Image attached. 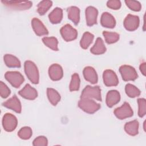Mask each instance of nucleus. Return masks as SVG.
Here are the masks:
<instances>
[{"label": "nucleus", "mask_w": 146, "mask_h": 146, "mask_svg": "<svg viewBox=\"0 0 146 146\" xmlns=\"http://www.w3.org/2000/svg\"><path fill=\"white\" fill-rule=\"evenodd\" d=\"M139 110L138 115L139 117H143L146 113V100L144 98H140L137 100Z\"/></svg>", "instance_id": "obj_33"}, {"label": "nucleus", "mask_w": 146, "mask_h": 146, "mask_svg": "<svg viewBox=\"0 0 146 146\" xmlns=\"http://www.w3.org/2000/svg\"><path fill=\"white\" fill-rule=\"evenodd\" d=\"M31 25L35 33L37 35L42 36L48 34V30L39 19L34 18L31 21Z\"/></svg>", "instance_id": "obj_14"}, {"label": "nucleus", "mask_w": 146, "mask_h": 146, "mask_svg": "<svg viewBox=\"0 0 146 146\" xmlns=\"http://www.w3.org/2000/svg\"><path fill=\"white\" fill-rule=\"evenodd\" d=\"M2 105L6 108L14 111L17 113H21V112L22 107L21 102L15 95L13 96L7 101L3 102L2 103Z\"/></svg>", "instance_id": "obj_15"}, {"label": "nucleus", "mask_w": 146, "mask_h": 146, "mask_svg": "<svg viewBox=\"0 0 146 146\" xmlns=\"http://www.w3.org/2000/svg\"><path fill=\"white\" fill-rule=\"evenodd\" d=\"M18 94L22 97L29 100H34L38 95L36 90L29 84H26V86L18 92Z\"/></svg>", "instance_id": "obj_13"}, {"label": "nucleus", "mask_w": 146, "mask_h": 146, "mask_svg": "<svg viewBox=\"0 0 146 146\" xmlns=\"http://www.w3.org/2000/svg\"><path fill=\"white\" fill-rule=\"evenodd\" d=\"M103 35L105 38L106 42L108 44H112L116 42L119 39V34L114 32L103 31Z\"/></svg>", "instance_id": "obj_30"}, {"label": "nucleus", "mask_w": 146, "mask_h": 146, "mask_svg": "<svg viewBox=\"0 0 146 146\" xmlns=\"http://www.w3.org/2000/svg\"><path fill=\"white\" fill-rule=\"evenodd\" d=\"M103 82L107 87L116 86L119 83L118 78L114 71L111 70H106L103 75Z\"/></svg>", "instance_id": "obj_10"}, {"label": "nucleus", "mask_w": 146, "mask_h": 146, "mask_svg": "<svg viewBox=\"0 0 146 146\" xmlns=\"http://www.w3.org/2000/svg\"><path fill=\"white\" fill-rule=\"evenodd\" d=\"M125 132L129 135L135 136L138 133L139 122L135 120L127 123L124 125Z\"/></svg>", "instance_id": "obj_23"}, {"label": "nucleus", "mask_w": 146, "mask_h": 146, "mask_svg": "<svg viewBox=\"0 0 146 146\" xmlns=\"http://www.w3.org/2000/svg\"><path fill=\"white\" fill-rule=\"evenodd\" d=\"M60 31L62 38L67 42L75 39L78 35V32L76 30L73 28L69 24H67L63 26L61 28Z\"/></svg>", "instance_id": "obj_9"}, {"label": "nucleus", "mask_w": 146, "mask_h": 146, "mask_svg": "<svg viewBox=\"0 0 146 146\" xmlns=\"http://www.w3.org/2000/svg\"><path fill=\"white\" fill-rule=\"evenodd\" d=\"M125 91L127 95L130 98H135L140 95V90L136 86L129 83L125 86Z\"/></svg>", "instance_id": "obj_29"}, {"label": "nucleus", "mask_w": 146, "mask_h": 146, "mask_svg": "<svg viewBox=\"0 0 146 146\" xmlns=\"http://www.w3.org/2000/svg\"><path fill=\"white\" fill-rule=\"evenodd\" d=\"M18 123L16 117L9 113L5 114L2 119V125L4 129L7 132L14 131L17 127Z\"/></svg>", "instance_id": "obj_8"}, {"label": "nucleus", "mask_w": 146, "mask_h": 146, "mask_svg": "<svg viewBox=\"0 0 146 146\" xmlns=\"http://www.w3.org/2000/svg\"><path fill=\"white\" fill-rule=\"evenodd\" d=\"M25 71L29 79L34 84H38L39 82V75L37 67L34 62L27 60L25 63Z\"/></svg>", "instance_id": "obj_1"}, {"label": "nucleus", "mask_w": 146, "mask_h": 146, "mask_svg": "<svg viewBox=\"0 0 146 146\" xmlns=\"http://www.w3.org/2000/svg\"><path fill=\"white\" fill-rule=\"evenodd\" d=\"M52 2L51 1H40L37 6V11L40 15H44L51 7Z\"/></svg>", "instance_id": "obj_27"}, {"label": "nucleus", "mask_w": 146, "mask_h": 146, "mask_svg": "<svg viewBox=\"0 0 146 146\" xmlns=\"http://www.w3.org/2000/svg\"><path fill=\"white\" fill-rule=\"evenodd\" d=\"M48 144V141L46 137L40 136L34 139L33 145L34 146H46Z\"/></svg>", "instance_id": "obj_35"}, {"label": "nucleus", "mask_w": 146, "mask_h": 146, "mask_svg": "<svg viewBox=\"0 0 146 146\" xmlns=\"http://www.w3.org/2000/svg\"><path fill=\"white\" fill-rule=\"evenodd\" d=\"M0 94L3 98L8 97L10 94V89L3 82H0Z\"/></svg>", "instance_id": "obj_36"}, {"label": "nucleus", "mask_w": 146, "mask_h": 146, "mask_svg": "<svg viewBox=\"0 0 146 146\" xmlns=\"http://www.w3.org/2000/svg\"><path fill=\"white\" fill-rule=\"evenodd\" d=\"M113 112L115 115L120 120L131 117L133 115L131 106L127 102H125L121 107L116 108Z\"/></svg>", "instance_id": "obj_7"}, {"label": "nucleus", "mask_w": 146, "mask_h": 146, "mask_svg": "<svg viewBox=\"0 0 146 146\" xmlns=\"http://www.w3.org/2000/svg\"><path fill=\"white\" fill-rule=\"evenodd\" d=\"M2 3L7 7L15 10H25L30 9L33 3L31 1H1Z\"/></svg>", "instance_id": "obj_4"}, {"label": "nucleus", "mask_w": 146, "mask_h": 146, "mask_svg": "<svg viewBox=\"0 0 146 146\" xmlns=\"http://www.w3.org/2000/svg\"><path fill=\"white\" fill-rule=\"evenodd\" d=\"M80 98L94 99L98 101H102L101 90L99 86H87L83 90Z\"/></svg>", "instance_id": "obj_3"}, {"label": "nucleus", "mask_w": 146, "mask_h": 146, "mask_svg": "<svg viewBox=\"0 0 146 146\" xmlns=\"http://www.w3.org/2000/svg\"><path fill=\"white\" fill-rule=\"evenodd\" d=\"M140 70L141 72L143 74V75H145V71H146V63L145 62L141 63L140 66Z\"/></svg>", "instance_id": "obj_38"}, {"label": "nucleus", "mask_w": 146, "mask_h": 146, "mask_svg": "<svg viewBox=\"0 0 146 146\" xmlns=\"http://www.w3.org/2000/svg\"><path fill=\"white\" fill-rule=\"evenodd\" d=\"M48 74L52 80H59L63 77V69L60 65L53 64L49 67Z\"/></svg>", "instance_id": "obj_16"}, {"label": "nucleus", "mask_w": 146, "mask_h": 146, "mask_svg": "<svg viewBox=\"0 0 146 146\" xmlns=\"http://www.w3.org/2000/svg\"><path fill=\"white\" fill-rule=\"evenodd\" d=\"M100 22L102 25L107 28H113L116 25V21L114 17L109 13L104 12L101 17Z\"/></svg>", "instance_id": "obj_17"}, {"label": "nucleus", "mask_w": 146, "mask_h": 146, "mask_svg": "<svg viewBox=\"0 0 146 146\" xmlns=\"http://www.w3.org/2000/svg\"><path fill=\"white\" fill-rule=\"evenodd\" d=\"M32 130L29 127H24L22 128L18 132V136L24 140L29 139L32 136Z\"/></svg>", "instance_id": "obj_32"}, {"label": "nucleus", "mask_w": 146, "mask_h": 146, "mask_svg": "<svg viewBox=\"0 0 146 146\" xmlns=\"http://www.w3.org/2000/svg\"><path fill=\"white\" fill-rule=\"evenodd\" d=\"M79 107L88 113H94L100 108V105L91 99L80 98L78 103Z\"/></svg>", "instance_id": "obj_2"}, {"label": "nucleus", "mask_w": 146, "mask_h": 146, "mask_svg": "<svg viewBox=\"0 0 146 146\" xmlns=\"http://www.w3.org/2000/svg\"><path fill=\"white\" fill-rule=\"evenodd\" d=\"M120 99L119 92L116 90H111L108 92L106 96V104L108 107H112L116 104Z\"/></svg>", "instance_id": "obj_18"}, {"label": "nucleus", "mask_w": 146, "mask_h": 146, "mask_svg": "<svg viewBox=\"0 0 146 146\" xmlns=\"http://www.w3.org/2000/svg\"><path fill=\"white\" fill-rule=\"evenodd\" d=\"M119 71L124 81L135 80L138 76L135 69L131 66L123 65L120 67Z\"/></svg>", "instance_id": "obj_6"}, {"label": "nucleus", "mask_w": 146, "mask_h": 146, "mask_svg": "<svg viewBox=\"0 0 146 146\" xmlns=\"http://www.w3.org/2000/svg\"><path fill=\"white\" fill-rule=\"evenodd\" d=\"M106 51V47L102 38H98L95 44L91 48V52L95 55H100L104 53Z\"/></svg>", "instance_id": "obj_20"}, {"label": "nucleus", "mask_w": 146, "mask_h": 146, "mask_svg": "<svg viewBox=\"0 0 146 146\" xmlns=\"http://www.w3.org/2000/svg\"><path fill=\"white\" fill-rule=\"evenodd\" d=\"M80 78L78 74L75 73L72 75L71 80L70 84V90L75 91L79 90L80 87Z\"/></svg>", "instance_id": "obj_31"}, {"label": "nucleus", "mask_w": 146, "mask_h": 146, "mask_svg": "<svg viewBox=\"0 0 146 146\" xmlns=\"http://www.w3.org/2000/svg\"><path fill=\"white\" fill-rule=\"evenodd\" d=\"M42 41L44 43V44L50 48L54 51L58 50V42L56 38L52 37V36L44 37L42 38Z\"/></svg>", "instance_id": "obj_28"}, {"label": "nucleus", "mask_w": 146, "mask_h": 146, "mask_svg": "<svg viewBox=\"0 0 146 146\" xmlns=\"http://www.w3.org/2000/svg\"><path fill=\"white\" fill-rule=\"evenodd\" d=\"M125 2L127 6L132 10L135 11H139L141 10V5L140 3L138 1H129L127 0L125 1Z\"/></svg>", "instance_id": "obj_34"}, {"label": "nucleus", "mask_w": 146, "mask_h": 146, "mask_svg": "<svg viewBox=\"0 0 146 146\" xmlns=\"http://www.w3.org/2000/svg\"><path fill=\"white\" fill-rule=\"evenodd\" d=\"M4 62L6 65L9 67H20L21 62L19 59L11 55V54H6L4 56Z\"/></svg>", "instance_id": "obj_24"}, {"label": "nucleus", "mask_w": 146, "mask_h": 146, "mask_svg": "<svg viewBox=\"0 0 146 146\" xmlns=\"http://www.w3.org/2000/svg\"><path fill=\"white\" fill-rule=\"evenodd\" d=\"M139 18L137 15L128 14L124 21V26L128 31H134L139 26Z\"/></svg>", "instance_id": "obj_11"}, {"label": "nucleus", "mask_w": 146, "mask_h": 146, "mask_svg": "<svg viewBox=\"0 0 146 146\" xmlns=\"http://www.w3.org/2000/svg\"><path fill=\"white\" fill-rule=\"evenodd\" d=\"M6 79L15 88H18L23 83V75L17 71H7L5 75Z\"/></svg>", "instance_id": "obj_5"}, {"label": "nucleus", "mask_w": 146, "mask_h": 146, "mask_svg": "<svg viewBox=\"0 0 146 146\" xmlns=\"http://www.w3.org/2000/svg\"><path fill=\"white\" fill-rule=\"evenodd\" d=\"M98 10L93 6H88L86 9V23L88 26H91L97 22Z\"/></svg>", "instance_id": "obj_12"}, {"label": "nucleus", "mask_w": 146, "mask_h": 146, "mask_svg": "<svg viewBox=\"0 0 146 146\" xmlns=\"http://www.w3.org/2000/svg\"><path fill=\"white\" fill-rule=\"evenodd\" d=\"M94 38V36L92 34L89 32H85L83 34V35L80 42V45L81 47L83 49L87 48L93 41Z\"/></svg>", "instance_id": "obj_26"}, {"label": "nucleus", "mask_w": 146, "mask_h": 146, "mask_svg": "<svg viewBox=\"0 0 146 146\" xmlns=\"http://www.w3.org/2000/svg\"><path fill=\"white\" fill-rule=\"evenodd\" d=\"M63 18L62 10L59 7L55 8L48 15L50 21L53 24H57L60 22Z\"/></svg>", "instance_id": "obj_21"}, {"label": "nucleus", "mask_w": 146, "mask_h": 146, "mask_svg": "<svg viewBox=\"0 0 146 146\" xmlns=\"http://www.w3.org/2000/svg\"><path fill=\"white\" fill-rule=\"evenodd\" d=\"M68 17L75 25H78L80 20V10L76 6L70 7L67 9Z\"/></svg>", "instance_id": "obj_22"}, {"label": "nucleus", "mask_w": 146, "mask_h": 146, "mask_svg": "<svg viewBox=\"0 0 146 146\" xmlns=\"http://www.w3.org/2000/svg\"><path fill=\"white\" fill-rule=\"evenodd\" d=\"M83 75L85 79L92 84L98 82V75L95 69L90 66L86 67L83 70Z\"/></svg>", "instance_id": "obj_19"}, {"label": "nucleus", "mask_w": 146, "mask_h": 146, "mask_svg": "<svg viewBox=\"0 0 146 146\" xmlns=\"http://www.w3.org/2000/svg\"><path fill=\"white\" fill-rule=\"evenodd\" d=\"M47 95L50 102L53 106H56L60 100L59 94L53 88H48L47 89Z\"/></svg>", "instance_id": "obj_25"}, {"label": "nucleus", "mask_w": 146, "mask_h": 146, "mask_svg": "<svg viewBox=\"0 0 146 146\" xmlns=\"http://www.w3.org/2000/svg\"><path fill=\"white\" fill-rule=\"evenodd\" d=\"M107 6L112 9L113 10H117L120 9L121 7V2L120 1L117 0H111L108 1L107 3Z\"/></svg>", "instance_id": "obj_37"}]
</instances>
